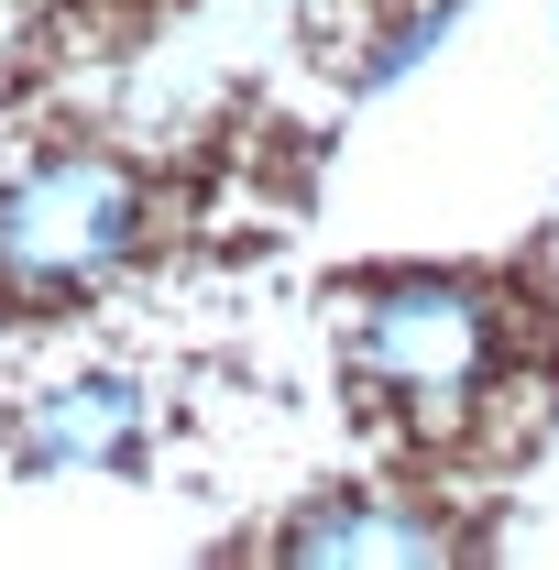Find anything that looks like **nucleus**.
I'll return each mask as SVG.
<instances>
[{
    "label": "nucleus",
    "instance_id": "nucleus-1",
    "mask_svg": "<svg viewBox=\"0 0 559 570\" xmlns=\"http://www.w3.org/2000/svg\"><path fill=\"white\" fill-rule=\"evenodd\" d=\"M351 373L418 450H472L493 428L504 362V296L483 275H373L351 296Z\"/></svg>",
    "mask_w": 559,
    "mask_h": 570
},
{
    "label": "nucleus",
    "instance_id": "nucleus-2",
    "mask_svg": "<svg viewBox=\"0 0 559 570\" xmlns=\"http://www.w3.org/2000/svg\"><path fill=\"white\" fill-rule=\"evenodd\" d=\"M143 230V187L110 154H67L22 187H0V296H77L110 275Z\"/></svg>",
    "mask_w": 559,
    "mask_h": 570
},
{
    "label": "nucleus",
    "instance_id": "nucleus-3",
    "mask_svg": "<svg viewBox=\"0 0 559 570\" xmlns=\"http://www.w3.org/2000/svg\"><path fill=\"white\" fill-rule=\"evenodd\" d=\"M285 560H450V549L406 504H307L285 527Z\"/></svg>",
    "mask_w": 559,
    "mask_h": 570
},
{
    "label": "nucleus",
    "instance_id": "nucleus-4",
    "mask_svg": "<svg viewBox=\"0 0 559 570\" xmlns=\"http://www.w3.org/2000/svg\"><path fill=\"white\" fill-rule=\"evenodd\" d=\"M133 428V395L121 384H88V395H56L45 417H33V461H88V450H110Z\"/></svg>",
    "mask_w": 559,
    "mask_h": 570
}]
</instances>
